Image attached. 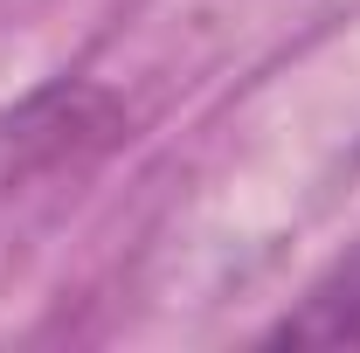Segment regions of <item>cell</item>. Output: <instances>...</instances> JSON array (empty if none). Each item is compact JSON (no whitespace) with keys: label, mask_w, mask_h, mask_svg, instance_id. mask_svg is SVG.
I'll list each match as a JSON object with an SVG mask.
<instances>
[{"label":"cell","mask_w":360,"mask_h":353,"mask_svg":"<svg viewBox=\"0 0 360 353\" xmlns=\"http://www.w3.org/2000/svg\"><path fill=\"white\" fill-rule=\"evenodd\" d=\"M270 347H360V243L270 326Z\"/></svg>","instance_id":"obj_1"}]
</instances>
